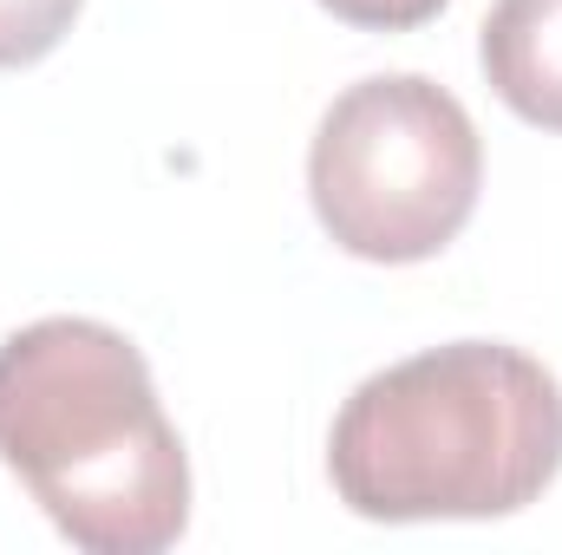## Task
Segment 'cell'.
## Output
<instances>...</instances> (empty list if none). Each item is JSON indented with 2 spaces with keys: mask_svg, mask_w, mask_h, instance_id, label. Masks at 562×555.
Wrapping results in <instances>:
<instances>
[{
  "mask_svg": "<svg viewBox=\"0 0 562 555\" xmlns=\"http://www.w3.org/2000/svg\"><path fill=\"white\" fill-rule=\"evenodd\" d=\"M0 464L86 555H157L190 523L183 438L105 320L59 314L0 347Z\"/></svg>",
  "mask_w": 562,
  "mask_h": 555,
  "instance_id": "obj_1",
  "label": "cell"
},
{
  "mask_svg": "<svg viewBox=\"0 0 562 555\" xmlns=\"http://www.w3.org/2000/svg\"><path fill=\"white\" fill-rule=\"evenodd\" d=\"M334 490L353 517H510L562 471V386L504 340H451L373 373L334 418Z\"/></svg>",
  "mask_w": 562,
  "mask_h": 555,
  "instance_id": "obj_2",
  "label": "cell"
},
{
  "mask_svg": "<svg viewBox=\"0 0 562 555\" xmlns=\"http://www.w3.org/2000/svg\"><path fill=\"white\" fill-rule=\"evenodd\" d=\"M484 144L471 112L419 72L347 86L307 150L321 229L360 262H425L477 209Z\"/></svg>",
  "mask_w": 562,
  "mask_h": 555,
  "instance_id": "obj_3",
  "label": "cell"
},
{
  "mask_svg": "<svg viewBox=\"0 0 562 555\" xmlns=\"http://www.w3.org/2000/svg\"><path fill=\"white\" fill-rule=\"evenodd\" d=\"M491 92L537 132H562V0H497L477 39Z\"/></svg>",
  "mask_w": 562,
  "mask_h": 555,
  "instance_id": "obj_4",
  "label": "cell"
},
{
  "mask_svg": "<svg viewBox=\"0 0 562 555\" xmlns=\"http://www.w3.org/2000/svg\"><path fill=\"white\" fill-rule=\"evenodd\" d=\"M79 20V0H0V72L46 59Z\"/></svg>",
  "mask_w": 562,
  "mask_h": 555,
  "instance_id": "obj_5",
  "label": "cell"
},
{
  "mask_svg": "<svg viewBox=\"0 0 562 555\" xmlns=\"http://www.w3.org/2000/svg\"><path fill=\"white\" fill-rule=\"evenodd\" d=\"M321 7L347 26H367V33H413L425 20H438L451 0H321Z\"/></svg>",
  "mask_w": 562,
  "mask_h": 555,
  "instance_id": "obj_6",
  "label": "cell"
}]
</instances>
